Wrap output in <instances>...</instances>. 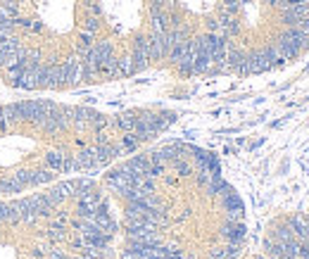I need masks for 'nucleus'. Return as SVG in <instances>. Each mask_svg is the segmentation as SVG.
Returning <instances> with one entry per match:
<instances>
[{
  "instance_id": "f704fd0d",
  "label": "nucleus",
  "mask_w": 309,
  "mask_h": 259,
  "mask_svg": "<svg viewBox=\"0 0 309 259\" xmlns=\"http://www.w3.org/2000/svg\"><path fill=\"white\" fill-rule=\"evenodd\" d=\"M0 240H3V233H0Z\"/></svg>"
},
{
  "instance_id": "c85d7f7f",
  "label": "nucleus",
  "mask_w": 309,
  "mask_h": 259,
  "mask_svg": "<svg viewBox=\"0 0 309 259\" xmlns=\"http://www.w3.org/2000/svg\"><path fill=\"white\" fill-rule=\"evenodd\" d=\"M57 186L62 188V193L67 197H76V181H62V183H57Z\"/></svg>"
},
{
  "instance_id": "2eb2a0df",
  "label": "nucleus",
  "mask_w": 309,
  "mask_h": 259,
  "mask_svg": "<svg viewBox=\"0 0 309 259\" xmlns=\"http://www.w3.org/2000/svg\"><path fill=\"white\" fill-rule=\"evenodd\" d=\"M12 176L19 181V186L22 188H34L36 186V181H34V169H19V171H15Z\"/></svg>"
},
{
  "instance_id": "4be33fe9",
  "label": "nucleus",
  "mask_w": 309,
  "mask_h": 259,
  "mask_svg": "<svg viewBox=\"0 0 309 259\" xmlns=\"http://www.w3.org/2000/svg\"><path fill=\"white\" fill-rule=\"evenodd\" d=\"M109 124V119L105 114H100V112H91V121H88V126H93V128H95V131H98V134H100L102 128H105V126Z\"/></svg>"
},
{
  "instance_id": "393cba45",
  "label": "nucleus",
  "mask_w": 309,
  "mask_h": 259,
  "mask_svg": "<svg viewBox=\"0 0 309 259\" xmlns=\"http://www.w3.org/2000/svg\"><path fill=\"white\" fill-rule=\"evenodd\" d=\"M72 171H79V169H76V157H74V155H67V152H64V157H62V167H60V174H72Z\"/></svg>"
},
{
  "instance_id": "dca6fc26",
  "label": "nucleus",
  "mask_w": 309,
  "mask_h": 259,
  "mask_svg": "<svg viewBox=\"0 0 309 259\" xmlns=\"http://www.w3.org/2000/svg\"><path fill=\"white\" fill-rule=\"evenodd\" d=\"M264 55H266V60L271 62V67H278V64H283L285 60H283V55H281V50H278V45L273 43V45H266L262 50Z\"/></svg>"
},
{
  "instance_id": "4468645a",
  "label": "nucleus",
  "mask_w": 309,
  "mask_h": 259,
  "mask_svg": "<svg viewBox=\"0 0 309 259\" xmlns=\"http://www.w3.org/2000/svg\"><path fill=\"white\" fill-rule=\"evenodd\" d=\"M117 76H133V60H131V55L117 57Z\"/></svg>"
},
{
  "instance_id": "20e7f679",
  "label": "nucleus",
  "mask_w": 309,
  "mask_h": 259,
  "mask_svg": "<svg viewBox=\"0 0 309 259\" xmlns=\"http://www.w3.org/2000/svg\"><path fill=\"white\" fill-rule=\"evenodd\" d=\"M247 67H250V74H264L271 69V62L266 60L262 50H255V53H247Z\"/></svg>"
},
{
  "instance_id": "2f4dec72",
  "label": "nucleus",
  "mask_w": 309,
  "mask_h": 259,
  "mask_svg": "<svg viewBox=\"0 0 309 259\" xmlns=\"http://www.w3.org/2000/svg\"><path fill=\"white\" fill-rule=\"evenodd\" d=\"M86 31L95 34V31H98V22H95V19H88V22H86Z\"/></svg>"
},
{
  "instance_id": "72a5a7b5",
  "label": "nucleus",
  "mask_w": 309,
  "mask_h": 259,
  "mask_svg": "<svg viewBox=\"0 0 309 259\" xmlns=\"http://www.w3.org/2000/svg\"><path fill=\"white\" fill-rule=\"evenodd\" d=\"M74 259H91V257H86V254H81V257H74Z\"/></svg>"
},
{
  "instance_id": "a211bd4d",
  "label": "nucleus",
  "mask_w": 309,
  "mask_h": 259,
  "mask_svg": "<svg viewBox=\"0 0 309 259\" xmlns=\"http://www.w3.org/2000/svg\"><path fill=\"white\" fill-rule=\"evenodd\" d=\"M17 15H19L17 0H10V3H0V19H15Z\"/></svg>"
},
{
  "instance_id": "c756f323",
  "label": "nucleus",
  "mask_w": 309,
  "mask_h": 259,
  "mask_svg": "<svg viewBox=\"0 0 309 259\" xmlns=\"http://www.w3.org/2000/svg\"><path fill=\"white\" fill-rule=\"evenodd\" d=\"M297 259H309V242H300L297 245Z\"/></svg>"
},
{
  "instance_id": "a878e982",
  "label": "nucleus",
  "mask_w": 309,
  "mask_h": 259,
  "mask_svg": "<svg viewBox=\"0 0 309 259\" xmlns=\"http://www.w3.org/2000/svg\"><path fill=\"white\" fill-rule=\"evenodd\" d=\"M19 76H22V69H19L17 64H12V67H8V69H5V81H8L12 88H15V83H17Z\"/></svg>"
},
{
  "instance_id": "e433bc0d",
  "label": "nucleus",
  "mask_w": 309,
  "mask_h": 259,
  "mask_svg": "<svg viewBox=\"0 0 309 259\" xmlns=\"http://www.w3.org/2000/svg\"><path fill=\"white\" fill-rule=\"evenodd\" d=\"M259 259H262V257H259Z\"/></svg>"
},
{
  "instance_id": "f257e3e1",
  "label": "nucleus",
  "mask_w": 309,
  "mask_h": 259,
  "mask_svg": "<svg viewBox=\"0 0 309 259\" xmlns=\"http://www.w3.org/2000/svg\"><path fill=\"white\" fill-rule=\"evenodd\" d=\"M150 41V48H147V53H150V60H164L169 50H172V43H169V36H167V31L164 34H150L147 36Z\"/></svg>"
},
{
  "instance_id": "bb28decb",
  "label": "nucleus",
  "mask_w": 309,
  "mask_h": 259,
  "mask_svg": "<svg viewBox=\"0 0 309 259\" xmlns=\"http://www.w3.org/2000/svg\"><path fill=\"white\" fill-rule=\"evenodd\" d=\"M8 221H10V223H19V207H17V200H10V202H8Z\"/></svg>"
},
{
  "instance_id": "6e6552de",
  "label": "nucleus",
  "mask_w": 309,
  "mask_h": 259,
  "mask_svg": "<svg viewBox=\"0 0 309 259\" xmlns=\"http://www.w3.org/2000/svg\"><path fill=\"white\" fill-rule=\"evenodd\" d=\"M93 221H95V226L102 231V235H107V238H112L114 231H117V221L109 216V212H95Z\"/></svg>"
},
{
  "instance_id": "ddd939ff",
  "label": "nucleus",
  "mask_w": 309,
  "mask_h": 259,
  "mask_svg": "<svg viewBox=\"0 0 309 259\" xmlns=\"http://www.w3.org/2000/svg\"><path fill=\"white\" fill-rule=\"evenodd\" d=\"M24 188L19 186V181L10 174L8 179H0V195H8V193H22Z\"/></svg>"
},
{
  "instance_id": "423d86ee",
  "label": "nucleus",
  "mask_w": 309,
  "mask_h": 259,
  "mask_svg": "<svg viewBox=\"0 0 309 259\" xmlns=\"http://www.w3.org/2000/svg\"><path fill=\"white\" fill-rule=\"evenodd\" d=\"M27 200H29V205L36 209V214H38V216H48V219L53 216V209H55V207L48 202L46 193H34V195H29Z\"/></svg>"
},
{
  "instance_id": "7c9ffc66",
  "label": "nucleus",
  "mask_w": 309,
  "mask_h": 259,
  "mask_svg": "<svg viewBox=\"0 0 309 259\" xmlns=\"http://www.w3.org/2000/svg\"><path fill=\"white\" fill-rule=\"evenodd\" d=\"M8 221V202H0V223Z\"/></svg>"
},
{
  "instance_id": "412c9836",
  "label": "nucleus",
  "mask_w": 309,
  "mask_h": 259,
  "mask_svg": "<svg viewBox=\"0 0 309 259\" xmlns=\"http://www.w3.org/2000/svg\"><path fill=\"white\" fill-rule=\"evenodd\" d=\"M15 31H17L15 19H0V41H5V38H10V36H15Z\"/></svg>"
},
{
  "instance_id": "0eeeda50",
  "label": "nucleus",
  "mask_w": 309,
  "mask_h": 259,
  "mask_svg": "<svg viewBox=\"0 0 309 259\" xmlns=\"http://www.w3.org/2000/svg\"><path fill=\"white\" fill-rule=\"evenodd\" d=\"M285 223L290 226L292 235H295L297 240H300V242H309V223H307V219H304V216H290Z\"/></svg>"
},
{
  "instance_id": "b1692460",
  "label": "nucleus",
  "mask_w": 309,
  "mask_h": 259,
  "mask_svg": "<svg viewBox=\"0 0 309 259\" xmlns=\"http://www.w3.org/2000/svg\"><path fill=\"white\" fill-rule=\"evenodd\" d=\"M172 164H174V169H176V174H179V176H188V174H193V167L188 164V160H183V155H181V157H176Z\"/></svg>"
},
{
  "instance_id": "6ab92c4d",
  "label": "nucleus",
  "mask_w": 309,
  "mask_h": 259,
  "mask_svg": "<svg viewBox=\"0 0 309 259\" xmlns=\"http://www.w3.org/2000/svg\"><path fill=\"white\" fill-rule=\"evenodd\" d=\"M46 197H48V202L53 207H60L67 200V195L62 193V188L60 186H53V188H48V193H46Z\"/></svg>"
},
{
  "instance_id": "f03ea898",
  "label": "nucleus",
  "mask_w": 309,
  "mask_h": 259,
  "mask_svg": "<svg viewBox=\"0 0 309 259\" xmlns=\"http://www.w3.org/2000/svg\"><path fill=\"white\" fill-rule=\"evenodd\" d=\"M76 157V169L79 171H98L100 169V164H98V157H95V148H83L79 155H74Z\"/></svg>"
},
{
  "instance_id": "473e14b6",
  "label": "nucleus",
  "mask_w": 309,
  "mask_h": 259,
  "mask_svg": "<svg viewBox=\"0 0 309 259\" xmlns=\"http://www.w3.org/2000/svg\"><path fill=\"white\" fill-rule=\"evenodd\" d=\"M10 126H12V124H10L8 119H3V116H0V131H8Z\"/></svg>"
},
{
  "instance_id": "c9c22d12",
  "label": "nucleus",
  "mask_w": 309,
  "mask_h": 259,
  "mask_svg": "<svg viewBox=\"0 0 309 259\" xmlns=\"http://www.w3.org/2000/svg\"><path fill=\"white\" fill-rule=\"evenodd\" d=\"M307 45H309V36H307Z\"/></svg>"
},
{
  "instance_id": "f8f14e48",
  "label": "nucleus",
  "mask_w": 309,
  "mask_h": 259,
  "mask_svg": "<svg viewBox=\"0 0 309 259\" xmlns=\"http://www.w3.org/2000/svg\"><path fill=\"white\" fill-rule=\"evenodd\" d=\"M136 121H138L136 112H124V114L117 116V126L124 131V134H131V131L136 128Z\"/></svg>"
},
{
  "instance_id": "39448f33",
  "label": "nucleus",
  "mask_w": 309,
  "mask_h": 259,
  "mask_svg": "<svg viewBox=\"0 0 309 259\" xmlns=\"http://www.w3.org/2000/svg\"><path fill=\"white\" fill-rule=\"evenodd\" d=\"M95 157H98V164H100V169L102 167H107L112 160H117L119 157V150H117V145H112L107 141V143H98L95 145Z\"/></svg>"
},
{
  "instance_id": "9d476101",
  "label": "nucleus",
  "mask_w": 309,
  "mask_h": 259,
  "mask_svg": "<svg viewBox=\"0 0 309 259\" xmlns=\"http://www.w3.org/2000/svg\"><path fill=\"white\" fill-rule=\"evenodd\" d=\"M91 112L93 109H86V107H72V124L79 131H83L88 126V121H91Z\"/></svg>"
},
{
  "instance_id": "1a4fd4ad",
  "label": "nucleus",
  "mask_w": 309,
  "mask_h": 259,
  "mask_svg": "<svg viewBox=\"0 0 309 259\" xmlns=\"http://www.w3.org/2000/svg\"><path fill=\"white\" fill-rule=\"evenodd\" d=\"M17 207H19V221L22 223H34L38 219L36 214V209L29 205V200L27 197H22V200H17Z\"/></svg>"
},
{
  "instance_id": "9b49d317",
  "label": "nucleus",
  "mask_w": 309,
  "mask_h": 259,
  "mask_svg": "<svg viewBox=\"0 0 309 259\" xmlns=\"http://www.w3.org/2000/svg\"><path fill=\"white\" fill-rule=\"evenodd\" d=\"M62 157H64V152H60V150H48L46 155H43V164H46L50 171L60 174V167H62Z\"/></svg>"
},
{
  "instance_id": "aec40b11",
  "label": "nucleus",
  "mask_w": 309,
  "mask_h": 259,
  "mask_svg": "<svg viewBox=\"0 0 309 259\" xmlns=\"http://www.w3.org/2000/svg\"><path fill=\"white\" fill-rule=\"evenodd\" d=\"M295 235H292V231H290V226L288 223H281V226H276V231H273V240L276 242H288V240H292Z\"/></svg>"
},
{
  "instance_id": "cd10ccee",
  "label": "nucleus",
  "mask_w": 309,
  "mask_h": 259,
  "mask_svg": "<svg viewBox=\"0 0 309 259\" xmlns=\"http://www.w3.org/2000/svg\"><path fill=\"white\" fill-rule=\"evenodd\" d=\"M48 240H50V242H60V240H64V231H62V226L53 223V228L48 231Z\"/></svg>"
},
{
  "instance_id": "7ed1b4c3",
  "label": "nucleus",
  "mask_w": 309,
  "mask_h": 259,
  "mask_svg": "<svg viewBox=\"0 0 309 259\" xmlns=\"http://www.w3.org/2000/svg\"><path fill=\"white\" fill-rule=\"evenodd\" d=\"M219 233H221V238H226L228 242H240L243 238H245V223L226 219V223L219 228Z\"/></svg>"
},
{
  "instance_id": "5701e85b",
  "label": "nucleus",
  "mask_w": 309,
  "mask_h": 259,
  "mask_svg": "<svg viewBox=\"0 0 309 259\" xmlns=\"http://www.w3.org/2000/svg\"><path fill=\"white\" fill-rule=\"evenodd\" d=\"M193 62H195L193 53H191V55H186L181 62L176 64V67H179V74H181V76H193Z\"/></svg>"
},
{
  "instance_id": "f3484780",
  "label": "nucleus",
  "mask_w": 309,
  "mask_h": 259,
  "mask_svg": "<svg viewBox=\"0 0 309 259\" xmlns=\"http://www.w3.org/2000/svg\"><path fill=\"white\" fill-rule=\"evenodd\" d=\"M55 179V171H50L48 167L43 169H34V181H36V186H50Z\"/></svg>"
}]
</instances>
